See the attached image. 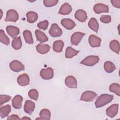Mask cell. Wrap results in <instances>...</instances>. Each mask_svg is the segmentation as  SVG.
Wrapping results in <instances>:
<instances>
[{"label":"cell","mask_w":120,"mask_h":120,"mask_svg":"<svg viewBox=\"0 0 120 120\" xmlns=\"http://www.w3.org/2000/svg\"><path fill=\"white\" fill-rule=\"evenodd\" d=\"M113 98V96L107 94H103L96 99L95 105L96 108L102 107L110 103Z\"/></svg>","instance_id":"cell-1"},{"label":"cell","mask_w":120,"mask_h":120,"mask_svg":"<svg viewBox=\"0 0 120 120\" xmlns=\"http://www.w3.org/2000/svg\"><path fill=\"white\" fill-rule=\"evenodd\" d=\"M99 61V58L98 56L90 55L85 58L80 63L87 66H93L98 63Z\"/></svg>","instance_id":"cell-2"},{"label":"cell","mask_w":120,"mask_h":120,"mask_svg":"<svg viewBox=\"0 0 120 120\" xmlns=\"http://www.w3.org/2000/svg\"><path fill=\"white\" fill-rule=\"evenodd\" d=\"M97 96V94L92 91H85L81 95L80 100L85 102H92Z\"/></svg>","instance_id":"cell-3"},{"label":"cell","mask_w":120,"mask_h":120,"mask_svg":"<svg viewBox=\"0 0 120 120\" xmlns=\"http://www.w3.org/2000/svg\"><path fill=\"white\" fill-rule=\"evenodd\" d=\"M49 33L52 37H59L61 36L62 31L57 24L53 23L52 24L49 30Z\"/></svg>","instance_id":"cell-4"},{"label":"cell","mask_w":120,"mask_h":120,"mask_svg":"<svg viewBox=\"0 0 120 120\" xmlns=\"http://www.w3.org/2000/svg\"><path fill=\"white\" fill-rule=\"evenodd\" d=\"M10 68L15 72H19L25 69L24 65L17 60H14L9 64Z\"/></svg>","instance_id":"cell-5"},{"label":"cell","mask_w":120,"mask_h":120,"mask_svg":"<svg viewBox=\"0 0 120 120\" xmlns=\"http://www.w3.org/2000/svg\"><path fill=\"white\" fill-rule=\"evenodd\" d=\"M18 19L19 15L17 12L14 9H9L7 12L5 21L6 22H15Z\"/></svg>","instance_id":"cell-6"},{"label":"cell","mask_w":120,"mask_h":120,"mask_svg":"<svg viewBox=\"0 0 120 120\" xmlns=\"http://www.w3.org/2000/svg\"><path fill=\"white\" fill-rule=\"evenodd\" d=\"M40 75L44 80H50L53 77V70L51 68H43L40 72Z\"/></svg>","instance_id":"cell-7"},{"label":"cell","mask_w":120,"mask_h":120,"mask_svg":"<svg viewBox=\"0 0 120 120\" xmlns=\"http://www.w3.org/2000/svg\"><path fill=\"white\" fill-rule=\"evenodd\" d=\"M85 35V33L81 32H75L74 33L71 37V43L74 45H77L81 41L82 37Z\"/></svg>","instance_id":"cell-8"},{"label":"cell","mask_w":120,"mask_h":120,"mask_svg":"<svg viewBox=\"0 0 120 120\" xmlns=\"http://www.w3.org/2000/svg\"><path fill=\"white\" fill-rule=\"evenodd\" d=\"M119 109V104H114L109 106L106 110V115L111 118L114 117L117 114Z\"/></svg>","instance_id":"cell-9"},{"label":"cell","mask_w":120,"mask_h":120,"mask_svg":"<svg viewBox=\"0 0 120 120\" xmlns=\"http://www.w3.org/2000/svg\"><path fill=\"white\" fill-rule=\"evenodd\" d=\"M93 10L96 14L108 13L109 12V7L107 5L102 3H97L94 6Z\"/></svg>","instance_id":"cell-10"},{"label":"cell","mask_w":120,"mask_h":120,"mask_svg":"<svg viewBox=\"0 0 120 120\" xmlns=\"http://www.w3.org/2000/svg\"><path fill=\"white\" fill-rule=\"evenodd\" d=\"M101 41L100 38L94 35H91L89 37V43L92 47H99Z\"/></svg>","instance_id":"cell-11"},{"label":"cell","mask_w":120,"mask_h":120,"mask_svg":"<svg viewBox=\"0 0 120 120\" xmlns=\"http://www.w3.org/2000/svg\"><path fill=\"white\" fill-rule=\"evenodd\" d=\"M65 83L66 86L70 88H76L77 87V81L75 78L72 75H69L66 77Z\"/></svg>","instance_id":"cell-12"},{"label":"cell","mask_w":120,"mask_h":120,"mask_svg":"<svg viewBox=\"0 0 120 120\" xmlns=\"http://www.w3.org/2000/svg\"><path fill=\"white\" fill-rule=\"evenodd\" d=\"M75 18L79 22H83L87 19V15L86 12L81 9H78L75 14Z\"/></svg>","instance_id":"cell-13"},{"label":"cell","mask_w":120,"mask_h":120,"mask_svg":"<svg viewBox=\"0 0 120 120\" xmlns=\"http://www.w3.org/2000/svg\"><path fill=\"white\" fill-rule=\"evenodd\" d=\"M17 81L19 85L20 86H25L29 84L30 78L27 74H22L17 77Z\"/></svg>","instance_id":"cell-14"},{"label":"cell","mask_w":120,"mask_h":120,"mask_svg":"<svg viewBox=\"0 0 120 120\" xmlns=\"http://www.w3.org/2000/svg\"><path fill=\"white\" fill-rule=\"evenodd\" d=\"M22 101L23 98L21 95H17L12 99V105L14 108L20 109L22 106Z\"/></svg>","instance_id":"cell-15"},{"label":"cell","mask_w":120,"mask_h":120,"mask_svg":"<svg viewBox=\"0 0 120 120\" xmlns=\"http://www.w3.org/2000/svg\"><path fill=\"white\" fill-rule=\"evenodd\" d=\"M6 30L8 34L12 38H15L19 34L20 30L17 27L9 25L6 27Z\"/></svg>","instance_id":"cell-16"},{"label":"cell","mask_w":120,"mask_h":120,"mask_svg":"<svg viewBox=\"0 0 120 120\" xmlns=\"http://www.w3.org/2000/svg\"><path fill=\"white\" fill-rule=\"evenodd\" d=\"M35 107V103L31 100H27L24 105V110L25 112L29 114H31L34 111Z\"/></svg>","instance_id":"cell-17"},{"label":"cell","mask_w":120,"mask_h":120,"mask_svg":"<svg viewBox=\"0 0 120 120\" xmlns=\"http://www.w3.org/2000/svg\"><path fill=\"white\" fill-rule=\"evenodd\" d=\"M72 10L71 6L68 3H65L60 7L58 13L61 15H68L71 12Z\"/></svg>","instance_id":"cell-18"},{"label":"cell","mask_w":120,"mask_h":120,"mask_svg":"<svg viewBox=\"0 0 120 120\" xmlns=\"http://www.w3.org/2000/svg\"><path fill=\"white\" fill-rule=\"evenodd\" d=\"M61 25L68 30L73 29L75 26V22L69 18H64L61 21Z\"/></svg>","instance_id":"cell-19"},{"label":"cell","mask_w":120,"mask_h":120,"mask_svg":"<svg viewBox=\"0 0 120 120\" xmlns=\"http://www.w3.org/2000/svg\"><path fill=\"white\" fill-rule=\"evenodd\" d=\"M37 51L40 54H45L47 53L50 50V46L47 44H44L40 43L38 44L36 47Z\"/></svg>","instance_id":"cell-20"},{"label":"cell","mask_w":120,"mask_h":120,"mask_svg":"<svg viewBox=\"0 0 120 120\" xmlns=\"http://www.w3.org/2000/svg\"><path fill=\"white\" fill-rule=\"evenodd\" d=\"M35 35L37 40L41 43L45 42L48 40L47 36L45 34V33L39 30H35Z\"/></svg>","instance_id":"cell-21"},{"label":"cell","mask_w":120,"mask_h":120,"mask_svg":"<svg viewBox=\"0 0 120 120\" xmlns=\"http://www.w3.org/2000/svg\"><path fill=\"white\" fill-rule=\"evenodd\" d=\"M64 42L61 40H56L54 42L52 45V48L54 52H60L62 51L64 46Z\"/></svg>","instance_id":"cell-22"},{"label":"cell","mask_w":120,"mask_h":120,"mask_svg":"<svg viewBox=\"0 0 120 120\" xmlns=\"http://www.w3.org/2000/svg\"><path fill=\"white\" fill-rule=\"evenodd\" d=\"M11 106L9 105L1 106L0 108V116L1 118H4L8 116L11 112Z\"/></svg>","instance_id":"cell-23"},{"label":"cell","mask_w":120,"mask_h":120,"mask_svg":"<svg viewBox=\"0 0 120 120\" xmlns=\"http://www.w3.org/2000/svg\"><path fill=\"white\" fill-rule=\"evenodd\" d=\"M79 52V51L76 50L70 46H68L66 49L65 57L68 59L72 58L76 56Z\"/></svg>","instance_id":"cell-24"},{"label":"cell","mask_w":120,"mask_h":120,"mask_svg":"<svg viewBox=\"0 0 120 120\" xmlns=\"http://www.w3.org/2000/svg\"><path fill=\"white\" fill-rule=\"evenodd\" d=\"M50 111L47 109H43L40 112L39 118H36V120H50Z\"/></svg>","instance_id":"cell-25"},{"label":"cell","mask_w":120,"mask_h":120,"mask_svg":"<svg viewBox=\"0 0 120 120\" xmlns=\"http://www.w3.org/2000/svg\"><path fill=\"white\" fill-rule=\"evenodd\" d=\"M27 20L29 23H32L35 22L38 18V15L34 11H30L26 14Z\"/></svg>","instance_id":"cell-26"},{"label":"cell","mask_w":120,"mask_h":120,"mask_svg":"<svg viewBox=\"0 0 120 120\" xmlns=\"http://www.w3.org/2000/svg\"><path fill=\"white\" fill-rule=\"evenodd\" d=\"M88 26L92 30L96 32H97L98 30L99 25L97 19L95 18L92 17L88 22Z\"/></svg>","instance_id":"cell-27"},{"label":"cell","mask_w":120,"mask_h":120,"mask_svg":"<svg viewBox=\"0 0 120 120\" xmlns=\"http://www.w3.org/2000/svg\"><path fill=\"white\" fill-rule=\"evenodd\" d=\"M109 47L112 51L116 53L119 54L120 48V43L118 41L116 40H112L110 43Z\"/></svg>","instance_id":"cell-28"},{"label":"cell","mask_w":120,"mask_h":120,"mask_svg":"<svg viewBox=\"0 0 120 120\" xmlns=\"http://www.w3.org/2000/svg\"><path fill=\"white\" fill-rule=\"evenodd\" d=\"M104 68L105 70L108 73H112L116 69L114 64L110 61H107L104 63Z\"/></svg>","instance_id":"cell-29"},{"label":"cell","mask_w":120,"mask_h":120,"mask_svg":"<svg viewBox=\"0 0 120 120\" xmlns=\"http://www.w3.org/2000/svg\"><path fill=\"white\" fill-rule=\"evenodd\" d=\"M22 46V42L21 37L19 36L13 39L12 42V46L15 50L20 49Z\"/></svg>","instance_id":"cell-30"},{"label":"cell","mask_w":120,"mask_h":120,"mask_svg":"<svg viewBox=\"0 0 120 120\" xmlns=\"http://www.w3.org/2000/svg\"><path fill=\"white\" fill-rule=\"evenodd\" d=\"M23 35L26 43L29 44H32L33 43L34 41L30 31L29 30H25L23 32Z\"/></svg>","instance_id":"cell-31"},{"label":"cell","mask_w":120,"mask_h":120,"mask_svg":"<svg viewBox=\"0 0 120 120\" xmlns=\"http://www.w3.org/2000/svg\"><path fill=\"white\" fill-rule=\"evenodd\" d=\"M109 90L111 92L114 93L118 96H120V85L117 83H112L109 86Z\"/></svg>","instance_id":"cell-32"},{"label":"cell","mask_w":120,"mask_h":120,"mask_svg":"<svg viewBox=\"0 0 120 120\" xmlns=\"http://www.w3.org/2000/svg\"><path fill=\"white\" fill-rule=\"evenodd\" d=\"M0 41L7 45H8L10 43L9 38L5 34L3 30H0Z\"/></svg>","instance_id":"cell-33"},{"label":"cell","mask_w":120,"mask_h":120,"mask_svg":"<svg viewBox=\"0 0 120 120\" xmlns=\"http://www.w3.org/2000/svg\"><path fill=\"white\" fill-rule=\"evenodd\" d=\"M29 97L32 99L37 100L38 98V90L35 89H31L28 92Z\"/></svg>","instance_id":"cell-34"},{"label":"cell","mask_w":120,"mask_h":120,"mask_svg":"<svg viewBox=\"0 0 120 120\" xmlns=\"http://www.w3.org/2000/svg\"><path fill=\"white\" fill-rule=\"evenodd\" d=\"M58 1V0H44L43 3L46 7H51L56 5Z\"/></svg>","instance_id":"cell-35"},{"label":"cell","mask_w":120,"mask_h":120,"mask_svg":"<svg viewBox=\"0 0 120 120\" xmlns=\"http://www.w3.org/2000/svg\"><path fill=\"white\" fill-rule=\"evenodd\" d=\"M11 97L7 95H0V105H2L4 103L8 102L11 99Z\"/></svg>","instance_id":"cell-36"},{"label":"cell","mask_w":120,"mask_h":120,"mask_svg":"<svg viewBox=\"0 0 120 120\" xmlns=\"http://www.w3.org/2000/svg\"><path fill=\"white\" fill-rule=\"evenodd\" d=\"M49 22L47 20H44L38 23L37 26L38 28L43 30H46L48 26Z\"/></svg>","instance_id":"cell-37"},{"label":"cell","mask_w":120,"mask_h":120,"mask_svg":"<svg viewBox=\"0 0 120 120\" xmlns=\"http://www.w3.org/2000/svg\"><path fill=\"white\" fill-rule=\"evenodd\" d=\"M100 20L104 23H108L111 21V17L110 15H103L100 17Z\"/></svg>","instance_id":"cell-38"},{"label":"cell","mask_w":120,"mask_h":120,"mask_svg":"<svg viewBox=\"0 0 120 120\" xmlns=\"http://www.w3.org/2000/svg\"><path fill=\"white\" fill-rule=\"evenodd\" d=\"M111 2L113 6L118 8H120V0H111Z\"/></svg>","instance_id":"cell-39"},{"label":"cell","mask_w":120,"mask_h":120,"mask_svg":"<svg viewBox=\"0 0 120 120\" xmlns=\"http://www.w3.org/2000/svg\"><path fill=\"white\" fill-rule=\"evenodd\" d=\"M7 120H20L19 116L16 114H12L8 116L7 118Z\"/></svg>","instance_id":"cell-40"},{"label":"cell","mask_w":120,"mask_h":120,"mask_svg":"<svg viewBox=\"0 0 120 120\" xmlns=\"http://www.w3.org/2000/svg\"><path fill=\"white\" fill-rule=\"evenodd\" d=\"M21 119H22H22H29V120H30L31 119L30 118H28V117H23V118H21Z\"/></svg>","instance_id":"cell-41"}]
</instances>
